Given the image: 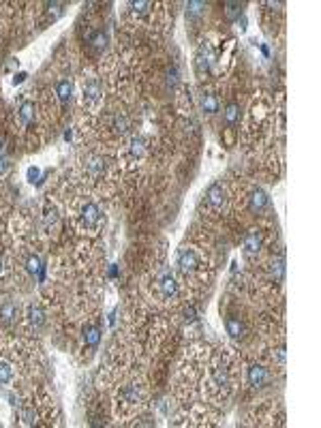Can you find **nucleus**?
I'll list each match as a JSON object with an SVG mask.
<instances>
[{"label":"nucleus","mask_w":321,"mask_h":428,"mask_svg":"<svg viewBox=\"0 0 321 428\" xmlns=\"http://www.w3.org/2000/svg\"><path fill=\"white\" fill-rule=\"evenodd\" d=\"M176 263H178V270H180L184 276L195 274V272L199 270V266H201V261H199V257H197V253H195L193 249H186V247H182L180 251H178Z\"/></svg>","instance_id":"obj_1"},{"label":"nucleus","mask_w":321,"mask_h":428,"mask_svg":"<svg viewBox=\"0 0 321 428\" xmlns=\"http://www.w3.org/2000/svg\"><path fill=\"white\" fill-rule=\"evenodd\" d=\"M79 218H82V225L86 227V229H96L101 223V210H99V206L92 204V202H88L82 206V210H79Z\"/></svg>","instance_id":"obj_2"},{"label":"nucleus","mask_w":321,"mask_h":428,"mask_svg":"<svg viewBox=\"0 0 321 428\" xmlns=\"http://www.w3.org/2000/svg\"><path fill=\"white\" fill-rule=\"evenodd\" d=\"M103 97V90H101V84L96 79H88L84 84V105L88 107H94L96 103L101 101Z\"/></svg>","instance_id":"obj_3"},{"label":"nucleus","mask_w":321,"mask_h":428,"mask_svg":"<svg viewBox=\"0 0 321 428\" xmlns=\"http://www.w3.org/2000/svg\"><path fill=\"white\" fill-rule=\"evenodd\" d=\"M118 400H120L122 405H127V407L139 405V400H141V390H139V386H135V384L124 386V388L120 390V394H118Z\"/></svg>","instance_id":"obj_4"},{"label":"nucleus","mask_w":321,"mask_h":428,"mask_svg":"<svg viewBox=\"0 0 321 428\" xmlns=\"http://www.w3.org/2000/svg\"><path fill=\"white\" fill-rule=\"evenodd\" d=\"M158 289H161V296L163 300H174L178 296V283L172 274H163L158 280Z\"/></svg>","instance_id":"obj_5"},{"label":"nucleus","mask_w":321,"mask_h":428,"mask_svg":"<svg viewBox=\"0 0 321 428\" xmlns=\"http://www.w3.org/2000/svg\"><path fill=\"white\" fill-rule=\"evenodd\" d=\"M208 204L210 208H214V210H223V206H225V188H223L221 184H212L208 188Z\"/></svg>","instance_id":"obj_6"},{"label":"nucleus","mask_w":321,"mask_h":428,"mask_svg":"<svg viewBox=\"0 0 321 428\" xmlns=\"http://www.w3.org/2000/svg\"><path fill=\"white\" fill-rule=\"evenodd\" d=\"M265 381H268V368L259 366V364H255V366L248 368V384H251L253 388L265 386Z\"/></svg>","instance_id":"obj_7"},{"label":"nucleus","mask_w":321,"mask_h":428,"mask_svg":"<svg viewBox=\"0 0 321 428\" xmlns=\"http://www.w3.org/2000/svg\"><path fill=\"white\" fill-rule=\"evenodd\" d=\"M261 249V233L259 231H248L244 235V253L246 255H257Z\"/></svg>","instance_id":"obj_8"},{"label":"nucleus","mask_w":321,"mask_h":428,"mask_svg":"<svg viewBox=\"0 0 321 428\" xmlns=\"http://www.w3.org/2000/svg\"><path fill=\"white\" fill-rule=\"evenodd\" d=\"M268 195H265V191H261V188H257V191H253L251 193V202H248V206H251V210L253 212H263L265 210V206H268Z\"/></svg>","instance_id":"obj_9"},{"label":"nucleus","mask_w":321,"mask_h":428,"mask_svg":"<svg viewBox=\"0 0 321 428\" xmlns=\"http://www.w3.org/2000/svg\"><path fill=\"white\" fill-rule=\"evenodd\" d=\"M17 317H20V306H17L15 302H5L3 306H0V321L3 323H11L15 321Z\"/></svg>","instance_id":"obj_10"},{"label":"nucleus","mask_w":321,"mask_h":428,"mask_svg":"<svg viewBox=\"0 0 321 428\" xmlns=\"http://www.w3.org/2000/svg\"><path fill=\"white\" fill-rule=\"evenodd\" d=\"M26 317H28V323L34 325V327H41L43 323H45V313H43V308L37 306V304H30L28 306V313H26Z\"/></svg>","instance_id":"obj_11"},{"label":"nucleus","mask_w":321,"mask_h":428,"mask_svg":"<svg viewBox=\"0 0 321 428\" xmlns=\"http://www.w3.org/2000/svg\"><path fill=\"white\" fill-rule=\"evenodd\" d=\"M26 270H28L30 274H39V278H43V274H45V266H43L39 255H30V257L26 259Z\"/></svg>","instance_id":"obj_12"},{"label":"nucleus","mask_w":321,"mask_h":428,"mask_svg":"<svg viewBox=\"0 0 321 428\" xmlns=\"http://www.w3.org/2000/svg\"><path fill=\"white\" fill-rule=\"evenodd\" d=\"M17 118H20L22 124H30V122L34 120V103H32V101H24V103L20 105Z\"/></svg>","instance_id":"obj_13"},{"label":"nucleus","mask_w":321,"mask_h":428,"mask_svg":"<svg viewBox=\"0 0 321 428\" xmlns=\"http://www.w3.org/2000/svg\"><path fill=\"white\" fill-rule=\"evenodd\" d=\"M101 341V330L96 325H86L84 327V343L88 347H96Z\"/></svg>","instance_id":"obj_14"},{"label":"nucleus","mask_w":321,"mask_h":428,"mask_svg":"<svg viewBox=\"0 0 321 428\" xmlns=\"http://www.w3.org/2000/svg\"><path fill=\"white\" fill-rule=\"evenodd\" d=\"M17 417H20V422H22L24 426L37 424V411H34V407H22L20 413H17Z\"/></svg>","instance_id":"obj_15"},{"label":"nucleus","mask_w":321,"mask_h":428,"mask_svg":"<svg viewBox=\"0 0 321 428\" xmlns=\"http://www.w3.org/2000/svg\"><path fill=\"white\" fill-rule=\"evenodd\" d=\"M225 327L231 339H240V336H242V323H240V319H236V317H227Z\"/></svg>","instance_id":"obj_16"},{"label":"nucleus","mask_w":321,"mask_h":428,"mask_svg":"<svg viewBox=\"0 0 321 428\" xmlns=\"http://www.w3.org/2000/svg\"><path fill=\"white\" fill-rule=\"evenodd\" d=\"M201 105H203V112H208V114H217V112H219V99H217V94H212V92L203 94Z\"/></svg>","instance_id":"obj_17"},{"label":"nucleus","mask_w":321,"mask_h":428,"mask_svg":"<svg viewBox=\"0 0 321 428\" xmlns=\"http://www.w3.org/2000/svg\"><path fill=\"white\" fill-rule=\"evenodd\" d=\"M56 94L60 99V103H67L69 99H71V84L67 79H60L58 84H56Z\"/></svg>","instance_id":"obj_18"},{"label":"nucleus","mask_w":321,"mask_h":428,"mask_svg":"<svg viewBox=\"0 0 321 428\" xmlns=\"http://www.w3.org/2000/svg\"><path fill=\"white\" fill-rule=\"evenodd\" d=\"M240 15H242V7H240L238 3H227V5H225V17H227L229 22L238 20Z\"/></svg>","instance_id":"obj_19"},{"label":"nucleus","mask_w":321,"mask_h":428,"mask_svg":"<svg viewBox=\"0 0 321 428\" xmlns=\"http://www.w3.org/2000/svg\"><path fill=\"white\" fill-rule=\"evenodd\" d=\"M270 272H272V276H274L276 280L283 278V274H285V261H283V257H276V259L272 261Z\"/></svg>","instance_id":"obj_20"},{"label":"nucleus","mask_w":321,"mask_h":428,"mask_svg":"<svg viewBox=\"0 0 321 428\" xmlns=\"http://www.w3.org/2000/svg\"><path fill=\"white\" fill-rule=\"evenodd\" d=\"M238 116H240V107L236 103L227 105V109H225V122L227 124H236L238 122Z\"/></svg>","instance_id":"obj_21"},{"label":"nucleus","mask_w":321,"mask_h":428,"mask_svg":"<svg viewBox=\"0 0 321 428\" xmlns=\"http://www.w3.org/2000/svg\"><path fill=\"white\" fill-rule=\"evenodd\" d=\"M11 379H13V368L7 362H0V386L9 384Z\"/></svg>","instance_id":"obj_22"},{"label":"nucleus","mask_w":321,"mask_h":428,"mask_svg":"<svg viewBox=\"0 0 321 428\" xmlns=\"http://www.w3.org/2000/svg\"><path fill=\"white\" fill-rule=\"evenodd\" d=\"M105 41H107V36H105L103 32H94V34L90 36V43L94 45L96 50H103V47H105Z\"/></svg>","instance_id":"obj_23"},{"label":"nucleus","mask_w":321,"mask_h":428,"mask_svg":"<svg viewBox=\"0 0 321 428\" xmlns=\"http://www.w3.org/2000/svg\"><path fill=\"white\" fill-rule=\"evenodd\" d=\"M203 7H206V3H189V11L186 13H189L191 17H197L203 11Z\"/></svg>","instance_id":"obj_24"},{"label":"nucleus","mask_w":321,"mask_h":428,"mask_svg":"<svg viewBox=\"0 0 321 428\" xmlns=\"http://www.w3.org/2000/svg\"><path fill=\"white\" fill-rule=\"evenodd\" d=\"M28 180L32 182H37V184H41V171H39V167H28Z\"/></svg>","instance_id":"obj_25"},{"label":"nucleus","mask_w":321,"mask_h":428,"mask_svg":"<svg viewBox=\"0 0 321 428\" xmlns=\"http://www.w3.org/2000/svg\"><path fill=\"white\" fill-rule=\"evenodd\" d=\"M26 79V73H17L15 79H13V84H22V81Z\"/></svg>","instance_id":"obj_26"},{"label":"nucleus","mask_w":321,"mask_h":428,"mask_svg":"<svg viewBox=\"0 0 321 428\" xmlns=\"http://www.w3.org/2000/svg\"><path fill=\"white\" fill-rule=\"evenodd\" d=\"M5 169H7V161H5V159H0V176L5 174Z\"/></svg>","instance_id":"obj_27"},{"label":"nucleus","mask_w":321,"mask_h":428,"mask_svg":"<svg viewBox=\"0 0 321 428\" xmlns=\"http://www.w3.org/2000/svg\"><path fill=\"white\" fill-rule=\"evenodd\" d=\"M3 270H5V261L0 259V274H3Z\"/></svg>","instance_id":"obj_28"}]
</instances>
